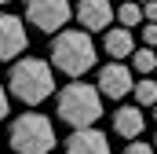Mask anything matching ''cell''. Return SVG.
I'll use <instances>...</instances> for the list:
<instances>
[{"mask_svg":"<svg viewBox=\"0 0 157 154\" xmlns=\"http://www.w3.org/2000/svg\"><path fill=\"white\" fill-rule=\"evenodd\" d=\"M73 18L80 22V30L88 33H99L113 22V0H80L73 7Z\"/></svg>","mask_w":157,"mask_h":154,"instance_id":"8","label":"cell"},{"mask_svg":"<svg viewBox=\"0 0 157 154\" xmlns=\"http://www.w3.org/2000/svg\"><path fill=\"white\" fill-rule=\"evenodd\" d=\"M7 143L15 154H51L55 151V125L37 110H26L11 121Z\"/></svg>","mask_w":157,"mask_h":154,"instance_id":"4","label":"cell"},{"mask_svg":"<svg viewBox=\"0 0 157 154\" xmlns=\"http://www.w3.org/2000/svg\"><path fill=\"white\" fill-rule=\"evenodd\" d=\"M51 66L55 70H62L66 77H84L91 66H95V59H99V51H95V44L88 37V30H59V33H51Z\"/></svg>","mask_w":157,"mask_h":154,"instance_id":"2","label":"cell"},{"mask_svg":"<svg viewBox=\"0 0 157 154\" xmlns=\"http://www.w3.org/2000/svg\"><path fill=\"white\" fill-rule=\"evenodd\" d=\"M143 128H146L143 107H117L113 110V132L121 140H135V136H143Z\"/></svg>","mask_w":157,"mask_h":154,"instance_id":"10","label":"cell"},{"mask_svg":"<svg viewBox=\"0 0 157 154\" xmlns=\"http://www.w3.org/2000/svg\"><path fill=\"white\" fill-rule=\"evenodd\" d=\"M102 48H106V55H110V59H121V63H124V59L135 51V37H132V30L117 26V30H106Z\"/></svg>","mask_w":157,"mask_h":154,"instance_id":"11","label":"cell"},{"mask_svg":"<svg viewBox=\"0 0 157 154\" xmlns=\"http://www.w3.org/2000/svg\"><path fill=\"white\" fill-rule=\"evenodd\" d=\"M128 59H132V74L150 77V74L157 70V51H154V48H146V44H135V51H132Z\"/></svg>","mask_w":157,"mask_h":154,"instance_id":"12","label":"cell"},{"mask_svg":"<svg viewBox=\"0 0 157 154\" xmlns=\"http://www.w3.org/2000/svg\"><path fill=\"white\" fill-rule=\"evenodd\" d=\"M154 117H157V103H154Z\"/></svg>","mask_w":157,"mask_h":154,"instance_id":"20","label":"cell"},{"mask_svg":"<svg viewBox=\"0 0 157 154\" xmlns=\"http://www.w3.org/2000/svg\"><path fill=\"white\" fill-rule=\"evenodd\" d=\"M132 84H135V81H132V66H124L121 59H110V63L99 70V84H95V88H99L106 99H124V95L132 92Z\"/></svg>","mask_w":157,"mask_h":154,"instance_id":"7","label":"cell"},{"mask_svg":"<svg viewBox=\"0 0 157 154\" xmlns=\"http://www.w3.org/2000/svg\"><path fill=\"white\" fill-rule=\"evenodd\" d=\"M66 154H110V140L95 125H84L73 128V136L66 140Z\"/></svg>","mask_w":157,"mask_h":154,"instance_id":"9","label":"cell"},{"mask_svg":"<svg viewBox=\"0 0 157 154\" xmlns=\"http://www.w3.org/2000/svg\"><path fill=\"white\" fill-rule=\"evenodd\" d=\"M124 154H157V151H154V143H143V140H132Z\"/></svg>","mask_w":157,"mask_h":154,"instance_id":"15","label":"cell"},{"mask_svg":"<svg viewBox=\"0 0 157 154\" xmlns=\"http://www.w3.org/2000/svg\"><path fill=\"white\" fill-rule=\"evenodd\" d=\"M154 151H157V136H154Z\"/></svg>","mask_w":157,"mask_h":154,"instance_id":"19","label":"cell"},{"mask_svg":"<svg viewBox=\"0 0 157 154\" xmlns=\"http://www.w3.org/2000/svg\"><path fill=\"white\" fill-rule=\"evenodd\" d=\"M0 4H11V0H0Z\"/></svg>","mask_w":157,"mask_h":154,"instance_id":"22","label":"cell"},{"mask_svg":"<svg viewBox=\"0 0 157 154\" xmlns=\"http://www.w3.org/2000/svg\"><path fill=\"white\" fill-rule=\"evenodd\" d=\"M135 4H146V0H135Z\"/></svg>","mask_w":157,"mask_h":154,"instance_id":"21","label":"cell"},{"mask_svg":"<svg viewBox=\"0 0 157 154\" xmlns=\"http://www.w3.org/2000/svg\"><path fill=\"white\" fill-rule=\"evenodd\" d=\"M143 22H157V0H146L143 4Z\"/></svg>","mask_w":157,"mask_h":154,"instance_id":"17","label":"cell"},{"mask_svg":"<svg viewBox=\"0 0 157 154\" xmlns=\"http://www.w3.org/2000/svg\"><path fill=\"white\" fill-rule=\"evenodd\" d=\"M132 95H135L139 107H154L157 103V81H154V74L143 77V81H135V84H132Z\"/></svg>","mask_w":157,"mask_h":154,"instance_id":"13","label":"cell"},{"mask_svg":"<svg viewBox=\"0 0 157 154\" xmlns=\"http://www.w3.org/2000/svg\"><path fill=\"white\" fill-rule=\"evenodd\" d=\"M29 48V37H26V22L18 15H7L0 11V63H15L22 51Z\"/></svg>","mask_w":157,"mask_h":154,"instance_id":"6","label":"cell"},{"mask_svg":"<svg viewBox=\"0 0 157 154\" xmlns=\"http://www.w3.org/2000/svg\"><path fill=\"white\" fill-rule=\"evenodd\" d=\"M102 117V92L88 81H70L59 92V121H66L70 128L95 125Z\"/></svg>","mask_w":157,"mask_h":154,"instance_id":"3","label":"cell"},{"mask_svg":"<svg viewBox=\"0 0 157 154\" xmlns=\"http://www.w3.org/2000/svg\"><path fill=\"white\" fill-rule=\"evenodd\" d=\"M117 22L124 30H132V26H143V4H135V0H124L117 7Z\"/></svg>","mask_w":157,"mask_h":154,"instance_id":"14","label":"cell"},{"mask_svg":"<svg viewBox=\"0 0 157 154\" xmlns=\"http://www.w3.org/2000/svg\"><path fill=\"white\" fill-rule=\"evenodd\" d=\"M7 110H11V103H7V88H0V121L7 117Z\"/></svg>","mask_w":157,"mask_h":154,"instance_id":"18","label":"cell"},{"mask_svg":"<svg viewBox=\"0 0 157 154\" xmlns=\"http://www.w3.org/2000/svg\"><path fill=\"white\" fill-rule=\"evenodd\" d=\"M143 44L146 48H157V22H146L143 26Z\"/></svg>","mask_w":157,"mask_h":154,"instance_id":"16","label":"cell"},{"mask_svg":"<svg viewBox=\"0 0 157 154\" xmlns=\"http://www.w3.org/2000/svg\"><path fill=\"white\" fill-rule=\"evenodd\" d=\"M26 18L40 33H59L73 18V4L70 0H26Z\"/></svg>","mask_w":157,"mask_h":154,"instance_id":"5","label":"cell"},{"mask_svg":"<svg viewBox=\"0 0 157 154\" xmlns=\"http://www.w3.org/2000/svg\"><path fill=\"white\" fill-rule=\"evenodd\" d=\"M7 92L26 103V107H37L44 103L51 92H55V70L48 59H37V55H26V59H15L11 74H7Z\"/></svg>","mask_w":157,"mask_h":154,"instance_id":"1","label":"cell"},{"mask_svg":"<svg viewBox=\"0 0 157 154\" xmlns=\"http://www.w3.org/2000/svg\"><path fill=\"white\" fill-rule=\"evenodd\" d=\"M154 81H157V70H154Z\"/></svg>","mask_w":157,"mask_h":154,"instance_id":"23","label":"cell"}]
</instances>
